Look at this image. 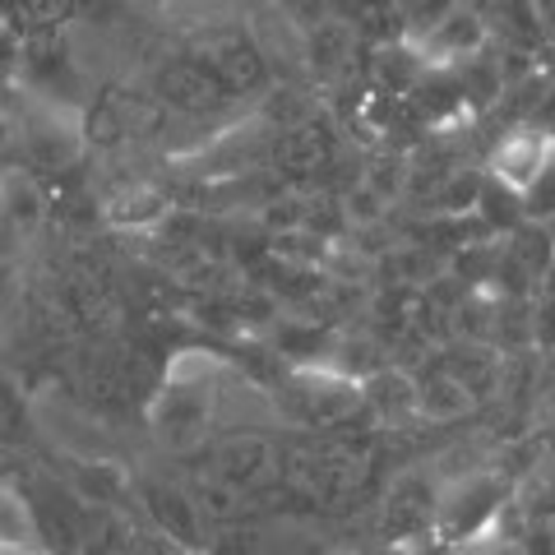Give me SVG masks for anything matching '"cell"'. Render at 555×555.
<instances>
[{
	"mask_svg": "<svg viewBox=\"0 0 555 555\" xmlns=\"http://www.w3.org/2000/svg\"><path fill=\"white\" fill-rule=\"evenodd\" d=\"M38 546H42V532L28 495L0 486V551H38Z\"/></svg>",
	"mask_w": 555,
	"mask_h": 555,
	"instance_id": "21",
	"label": "cell"
},
{
	"mask_svg": "<svg viewBox=\"0 0 555 555\" xmlns=\"http://www.w3.org/2000/svg\"><path fill=\"white\" fill-rule=\"evenodd\" d=\"M185 491L195 500V509L204 518V528H232L246 518L250 509V495H241L236 486H228L222 477H214L208 467H195V473L185 477Z\"/></svg>",
	"mask_w": 555,
	"mask_h": 555,
	"instance_id": "16",
	"label": "cell"
},
{
	"mask_svg": "<svg viewBox=\"0 0 555 555\" xmlns=\"http://www.w3.org/2000/svg\"><path fill=\"white\" fill-rule=\"evenodd\" d=\"M163 214H167L163 195H153V190H144V185H130L126 195L112 204V218L116 222H158Z\"/></svg>",
	"mask_w": 555,
	"mask_h": 555,
	"instance_id": "25",
	"label": "cell"
},
{
	"mask_svg": "<svg viewBox=\"0 0 555 555\" xmlns=\"http://www.w3.org/2000/svg\"><path fill=\"white\" fill-rule=\"evenodd\" d=\"M459 555H505V546H500V542H477V537H467Z\"/></svg>",
	"mask_w": 555,
	"mask_h": 555,
	"instance_id": "30",
	"label": "cell"
},
{
	"mask_svg": "<svg viewBox=\"0 0 555 555\" xmlns=\"http://www.w3.org/2000/svg\"><path fill=\"white\" fill-rule=\"evenodd\" d=\"M218 412V389L204 371H177L158 379V389L149 398V422L153 436L171 449H190L204 440V430L214 426Z\"/></svg>",
	"mask_w": 555,
	"mask_h": 555,
	"instance_id": "4",
	"label": "cell"
},
{
	"mask_svg": "<svg viewBox=\"0 0 555 555\" xmlns=\"http://www.w3.org/2000/svg\"><path fill=\"white\" fill-rule=\"evenodd\" d=\"M518 204H524L528 222H555V139L546 149V163L537 167V177L528 181L524 195H518Z\"/></svg>",
	"mask_w": 555,
	"mask_h": 555,
	"instance_id": "23",
	"label": "cell"
},
{
	"mask_svg": "<svg viewBox=\"0 0 555 555\" xmlns=\"http://www.w3.org/2000/svg\"><path fill=\"white\" fill-rule=\"evenodd\" d=\"M412 42L422 47L426 65H459V61H467L473 51H481L486 42H491V28H486V20L473 5L467 10L454 5L436 28H426L422 38H412Z\"/></svg>",
	"mask_w": 555,
	"mask_h": 555,
	"instance_id": "13",
	"label": "cell"
},
{
	"mask_svg": "<svg viewBox=\"0 0 555 555\" xmlns=\"http://www.w3.org/2000/svg\"><path fill=\"white\" fill-rule=\"evenodd\" d=\"M61 20H69V0H0V24L20 42L42 28H61Z\"/></svg>",
	"mask_w": 555,
	"mask_h": 555,
	"instance_id": "22",
	"label": "cell"
},
{
	"mask_svg": "<svg viewBox=\"0 0 555 555\" xmlns=\"http://www.w3.org/2000/svg\"><path fill=\"white\" fill-rule=\"evenodd\" d=\"M139 500H144V514L149 524L158 528L163 537H171L177 546L185 551H204L208 537H204V518L190 500L185 481H167V477H153V481H139Z\"/></svg>",
	"mask_w": 555,
	"mask_h": 555,
	"instance_id": "11",
	"label": "cell"
},
{
	"mask_svg": "<svg viewBox=\"0 0 555 555\" xmlns=\"http://www.w3.org/2000/svg\"><path fill=\"white\" fill-rule=\"evenodd\" d=\"M28 444V408L10 379H0V449Z\"/></svg>",
	"mask_w": 555,
	"mask_h": 555,
	"instance_id": "24",
	"label": "cell"
},
{
	"mask_svg": "<svg viewBox=\"0 0 555 555\" xmlns=\"http://www.w3.org/2000/svg\"><path fill=\"white\" fill-rule=\"evenodd\" d=\"M495 509H500V481L495 477H467L449 500L440 495L436 528L449 537V542H467V537H477L486 524H491Z\"/></svg>",
	"mask_w": 555,
	"mask_h": 555,
	"instance_id": "12",
	"label": "cell"
},
{
	"mask_svg": "<svg viewBox=\"0 0 555 555\" xmlns=\"http://www.w3.org/2000/svg\"><path fill=\"white\" fill-rule=\"evenodd\" d=\"M505 255L532 278V283H542V278L551 273V264H555V232H551V222H528L524 218L509 232V250Z\"/></svg>",
	"mask_w": 555,
	"mask_h": 555,
	"instance_id": "20",
	"label": "cell"
},
{
	"mask_svg": "<svg viewBox=\"0 0 555 555\" xmlns=\"http://www.w3.org/2000/svg\"><path fill=\"white\" fill-rule=\"evenodd\" d=\"M149 93L158 98L167 112L190 116V120H208V116H222V112L236 107V98L222 89V83L208 75L190 51H181V56H163L158 65H153Z\"/></svg>",
	"mask_w": 555,
	"mask_h": 555,
	"instance_id": "6",
	"label": "cell"
},
{
	"mask_svg": "<svg viewBox=\"0 0 555 555\" xmlns=\"http://www.w3.org/2000/svg\"><path fill=\"white\" fill-rule=\"evenodd\" d=\"M5 144H10V120L0 116V149H5Z\"/></svg>",
	"mask_w": 555,
	"mask_h": 555,
	"instance_id": "31",
	"label": "cell"
},
{
	"mask_svg": "<svg viewBox=\"0 0 555 555\" xmlns=\"http://www.w3.org/2000/svg\"><path fill=\"white\" fill-rule=\"evenodd\" d=\"M436 366L454 375L473 398H491V393L500 389V371H505V357L491 352V347L477 343V338H467V343L449 347V352L436 361Z\"/></svg>",
	"mask_w": 555,
	"mask_h": 555,
	"instance_id": "15",
	"label": "cell"
},
{
	"mask_svg": "<svg viewBox=\"0 0 555 555\" xmlns=\"http://www.w3.org/2000/svg\"><path fill=\"white\" fill-rule=\"evenodd\" d=\"M546 149H551V139L528 126L500 134V144L491 149V177L505 190H514V195H524L528 181L537 177V167L546 163Z\"/></svg>",
	"mask_w": 555,
	"mask_h": 555,
	"instance_id": "14",
	"label": "cell"
},
{
	"mask_svg": "<svg viewBox=\"0 0 555 555\" xmlns=\"http://www.w3.org/2000/svg\"><path fill=\"white\" fill-rule=\"evenodd\" d=\"M204 467L214 477H222L228 486H236L241 495L259 500L278 481V440L241 430V436H228V440H218L214 449H208Z\"/></svg>",
	"mask_w": 555,
	"mask_h": 555,
	"instance_id": "9",
	"label": "cell"
},
{
	"mask_svg": "<svg viewBox=\"0 0 555 555\" xmlns=\"http://www.w3.org/2000/svg\"><path fill=\"white\" fill-rule=\"evenodd\" d=\"M120 555H190L185 546H177L171 537H163L158 528H149V532H134L126 537V546H120Z\"/></svg>",
	"mask_w": 555,
	"mask_h": 555,
	"instance_id": "29",
	"label": "cell"
},
{
	"mask_svg": "<svg viewBox=\"0 0 555 555\" xmlns=\"http://www.w3.org/2000/svg\"><path fill=\"white\" fill-rule=\"evenodd\" d=\"M454 5L459 0H398V10H403V20H408V38H422L426 28H436Z\"/></svg>",
	"mask_w": 555,
	"mask_h": 555,
	"instance_id": "27",
	"label": "cell"
},
{
	"mask_svg": "<svg viewBox=\"0 0 555 555\" xmlns=\"http://www.w3.org/2000/svg\"><path fill=\"white\" fill-rule=\"evenodd\" d=\"M75 385L79 398L98 412H126L134 403H149L153 389H158V371L153 361L144 357V347H120L112 343H98L93 352L79 357L75 366Z\"/></svg>",
	"mask_w": 555,
	"mask_h": 555,
	"instance_id": "3",
	"label": "cell"
},
{
	"mask_svg": "<svg viewBox=\"0 0 555 555\" xmlns=\"http://www.w3.org/2000/svg\"><path fill=\"white\" fill-rule=\"evenodd\" d=\"M47 287L56 292L65 320L79 338L112 343L120 328H126V297H120V287L112 283V273L102 269L98 259H89V255L69 259V264H61L47 278Z\"/></svg>",
	"mask_w": 555,
	"mask_h": 555,
	"instance_id": "2",
	"label": "cell"
},
{
	"mask_svg": "<svg viewBox=\"0 0 555 555\" xmlns=\"http://www.w3.org/2000/svg\"><path fill=\"white\" fill-rule=\"evenodd\" d=\"M361 393H366V408L379 422H408V416H416V385L403 371H385V366L371 371L361 379Z\"/></svg>",
	"mask_w": 555,
	"mask_h": 555,
	"instance_id": "19",
	"label": "cell"
},
{
	"mask_svg": "<svg viewBox=\"0 0 555 555\" xmlns=\"http://www.w3.org/2000/svg\"><path fill=\"white\" fill-rule=\"evenodd\" d=\"M292 412L301 426H324V430H343L352 416L366 408L361 379L352 375H334V371H301L292 379Z\"/></svg>",
	"mask_w": 555,
	"mask_h": 555,
	"instance_id": "8",
	"label": "cell"
},
{
	"mask_svg": "<svg viewBox=\"0 0 555 555\" xmlns=\"http://www.w3.org/2000/svg\"><path fill=\"white\" fill-rule=\"evenodd\" d=\"M190 56H195L236 102L269 89V51L259 47V38L250 28H204L199 38L190 42Z\"/></svg>",
	"mask_w": 555,
	"mask_h": 555,
	"instance_id": "5",
	"label": "cell"
},
{
	"mask_svg": "<svg viewBox=\"0 0 555 555\" xmlns=\"http://www.w3.org/2000/svg\"><path fill=\"white\" fill-rule=\"evenodd\" d=\"M412 385H416V416H426V422H459V416H467L477 403V398L440 366L412 375Z\"/></svg>",
	"mask_w": 555,
	"mask_h": 555,
	"instance_id": "18",
	"label": "cell"
},
{
	"mask_svg": "<svg viewBox=\"0 0 555 555\" xmlns=\"http://www.w3.org/2000/svg\"><path fill=\"white\" fill-rule=\"evenodd\" d=\"M352 51H357V28L347 20H324L306 33V69L320 79H338L347 65H352Z\"/></svg>",
	"mask_w": 555,
	"mask_h": 555,
	"instance_id": "17",
	"label": "cell"
},
{
	"mask_svg": "<svg viewBox=\"0 0 555 555\" xmlns=\"http://www.w3.org/2000/svg\"><path fill=\"white\" fill-rule=\"evenodd\" d=\"M278 486L320 509H347L375 486V454L361 440H278Z\"/></svg>",
	"mask_w": 555,
	"mask_h": 555,
	"instance_id": "1",
	"label": "cell"
},
{
	"mask_svg": "<svg viewBox=\"0 0 555 555\" xmlns=\"http://www.w3.org/2000/svg\"><path fill=\"white\" fill-rule=\"evenodd\" d=\"M269 167L292 185H315L338 167V130L334 120L310 112L297 126L278 130L269 144Z\"/></svg>",
	"mask_w": 555,
	"mask_h": 555,
	"instance_id": "7",
	"label": "cell"
},
{
	"mask_svg": "<svg viewBox=\"0 0 555 555\" xmlns=\"http://www.w3.org/2000/svg\"><path fill=\"white\" fill-rule=\"evenodd\" d=\"M436 514H440V486L436 477L426 473H403L385 486L379 495V537L385 542H408V537L436 528Z\"/></svg>",
	"mask_w": 555,
	"mask_h": 555,
	"instance_id": "10",
	"label": "cell"
},
{
	"mask_svg": "<svg viewBox=\"0 0 555 555\" xmlns=\"http://www.w3.org/2000/svg\"><path fill=\"white\" fill-rule=\"evenodd\" d=\"M310 112V98H301L297 89H273L269 98H264V120L273 126V134L278 130H287V126H297V120H306Z\"/></svg>",
	"mask_w": 555,
	"mask_h": 555,
	"instance_id": "26",
	"label": "cell"
},
{
	"mask_svg": "<svg viewBox=\"0 0 555 555\" xmlns=\"http://www.w3.org/2000/svg\"><path fill=\"white\" fill-rule=\"evenodd\" d=\"M273 5L283 10L301 33H310V28L324 24V20H338V14H334V0H273Z\"/></svg>",
	"mask_w": 555,
	"mask_h": 555,
	"instance_id": "28",
	"label": "cell"
}]
</instances>
